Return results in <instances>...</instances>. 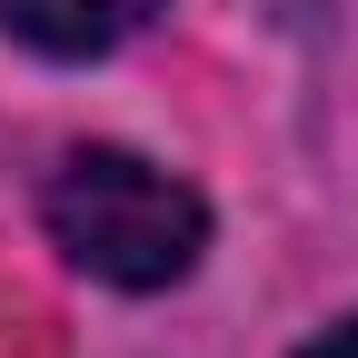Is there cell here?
Instances as JSON below:
<instances>
[{
	"label": "cell",
	"mask_w": 358,
	"mask_h": 358,
	"mask_svg": "<svg viewBox=\"0 0 358 358\" xmlns=\"http://www.w3.org/2000/svg\"><path fill=\"white\" fill-rule=\"evenodd\" d=\"M40 219H50L60 259L110 289H179L209 249L199 189L150 169L140 150H70L40 189Z\"/></svg>",
	"instance_id": "1"
},
{
	"label": "cell",
	"mask_w": 358,
	"mask_h": 358,
	"mask_svg": "<svg viewBox=\"0 0 358 358\" xmlns=\"http://www.w3.org/2000/svg\"><path fill=\"white\" fill-rule=\"evenodd\" d=\"M159 0H0V30L30 40L40 60H100L140 30Z\"/></svg>",
	"instance_id": "2"
},
{
	"label": "cell",
	"mask_w": 358,
	"mask_h": 358,
	"mask_svg": "<svg viewBox=\"0 0 358 358\" xmlns=\"http://www.w3.org/2000/svg\"><path fill=\"white\" fill-rule=\"evenodd\" d=\"M299 358H358V319H338V329H329V338H308V348H299Z\"/></svg>",
	"instance_id": "3"
}]
</instances>
